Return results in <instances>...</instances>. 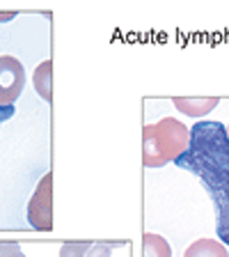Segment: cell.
Segmentation results:
<instances>
[{"mask_svg": "<svg viewBox=\"0 0 229 257\" xmlns=\"http://www.w3.org/2000/svg\"><path fill=\"white\" fill-rule=\"evenodd\" d=\"M176 168L199 177L204 191L215 209L218 239L229 246V138L227 126L220 122H197L190 128V145Z\"/></svg>", "mask_w": 229, "mask_h": 257, "instance_id": "6da1fadb", "label": "cell"}, {"mask_svg": "<svg viewBox=\"0 0 229 257\" xmlns=\"http://www.w3.org/2000/svg\"><path fill=\"white\" fill-rule=\"evenodd\" d=\"M190 145V128L174 117H163L142 128L144 168H163L174 163Z\"/></svg>", "mask_w": 229, "mask_h": 257, "instance_id": "7a4b0ae2", "label": "cell"}, {"mask_svg": "<svg viewBox=\"0 0 229 257\" xmlns=\"http://www.w3.org/2000/svg\"><path fill=\"white\" fill-rule=\"evenodd\" d=\"M28 223L39 232L53 230V175L46 172L28 204Z\"/></svg>", "mask_w": 229, "mask_h": 257, "instance_id": "3957f363", "label": "cell"}, {"mask_svg": "<svg viewBox=\"0 0 229 257\" xmlns=\"http://www.w3.org/2000/svg\"><path fill=\"white\" fill-rule=\"evenodd\" d=\"M26 87V69L19 58L0 55V106H14Z\"/></svg>", "mask_w": 229, "mask_h": 257, "instance_id": "277c9868", "label": "cell"}, {"mask_svg": "<svg viewBox=\"0 0 229 257\" xmlns=\"http://www.w3.org/2000/svg\"><path fill=\"white\" fill-rule=\"evenodd\" d=\"M174 106L183 112V115H190V117H202L206 112H211L215 106H218V99L215 96H188V99H181L176 96Z\"/></svg>", "mask_w": 229, "mask_h": 257, "instance_id": "5b68a950", "label": "cell"}, {"mask_svg": "<svg viewBox=\"0 0 229 257\" xmlns=\"http://www.w3.org/2000/svg\"><path fill=\"white\" fill-rule=\"evenodd\" d=\"M183 257H229L227 246L213 239H197L186 248Z\"/></svg>", "mask_w": 229, "mask_h": 257, "instance_id": "8992f818", "label": "cell"}, {"mask_svg": "<svg viewBox=\"0 0 229 257\" xmlns=\"http://www.w3.org/2000/svg\"><path fill=\"white\" fill-rule=\"evenodd\" d=\"M51 83H53V60H44L37 69H35V90H37V94L42 96L44 101L53 99Z\"/></svg>", "mask_w": 229, "mask_h": 257, "instance_id": "52a82bcc", "label": "cell"}, {"mask_svg": "<svg viewBox=\"0 0 229 257\" xmlns=\"http://www.w3.org/2000/svg\"><path fill=\"white\" fill-rule=\"evenodd\" d=\"M142 257H172V248L160 234H147L142 236Z\"/></svg>", "mask_w": 229, "mask_h": 257, "instance_id": "ba28073f", "label": "cell"}, {"mask_svg": "<svg viewBox=\"0 0 229 257\" xmlns=\"http://www.w3.org/2000/svg\"><path fill=\"white\" fill-rule=\"evenodd\" d=\"M90 246L92 243H83V241H78V243H64L60 248V257H85Z\"/></svg>", "mask_w": 229, "mask_h": 257, "instance_id": "9c48e42d", "label": "cell"}, {"mask_svg": "<svg viewBox=\"0 0 229 257\" xmlns=\"http://www.w3.org/2000/svg\"><path fill=\"white\" fill-rule=\"evenodd\" d=\"M0 257H26V252L14 241H5V243L0 241Z\"/></svg>", "mask_w": 229, "mask_h": 257, "instance_id": "30bf717a", "label": "cell"}, {"mask_svg": "<svg viewBox=\"0 0 229 257\" xmlns=\"http://www.w3.org/2000/svg\"><path fill=\"white\" fill-rule=\"evenodd\" d=\"M112 255V243H92L85 257H110Z\"/></svg>", "mask_w": 229, "mask_h": 257, "instance_id": "8fae6325", "label": "cell"}, {"mask_svg": "<svg viewBox=\"0 0 229 257\" xmlns=\"http://www.w3.org/2000/svg\"><path fill=\"white\" fill-rule=\"evenodd\" d=\"M14 106H0V126H3V122H7V119L14 117Z\"/></svg>", "mask_w": 229, "mask_h": 257, "instance_id": "7c38bea8", "label": "cell"}, {"mask_svg": "<svg viewBox=\"0 0 229 257\" xmlns=\"http://www.w3.org/2000/svg\"><path fill=\"white\" fill-rule=\"evenodd\" d=\"M16 16V12H0V23H5V21H12Z\"/></svg>", "mask_w": 229, "mask_h": 257, "instance_id": "4fadbf2b", "label": "cell"}, {"mask_svg": "<svg viewBox=\"0 0 229 257\" xmlns=\"http://www.w3.org/2000/svg\"><path fill=\"white\" fill-rule=\"evenodd\" d=\"M227 138H229V124H227Z\"/></svg>", "mask_w": 229, "mask_h": 257, "instance_id": "5bb4252c", "label": "cell"}]
</instances>
